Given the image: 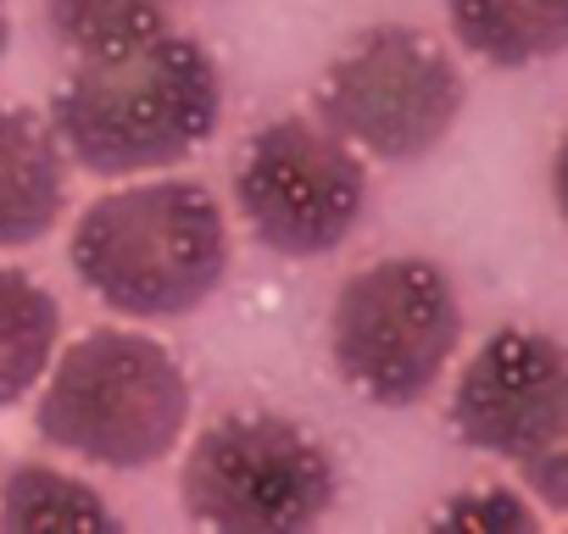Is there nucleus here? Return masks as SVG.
<instances>
[{"label": "nucleus", "mask_w": 568, "mask_h": 534, "mask_svg": "<svg viewBox=\"0 0 568 534\" xmlns=\"http://www.w3.org/2000/svg\"><path fill=\"white\" fill-rule=\"evenodd\" d=\"M7 45H12V18H7V0H0V57H7Z\"/></svg>", "instance_id": "obj_15"}, {"label": "nucleus", "mask_w": 568, "mask_h": 534, "mask_svg": "<svg viewBox=\"0 0 568 534\" xmlns=\"http://www.w3.org/2000/svg\"><path fill=\"white\" fill-rule=\"evenodd\" d=\"M435 523L440 528H463V534H529L540 517L513 484H479V490L452 495L435 512Z\"/></svg>", "instance_id": "obj_14"}, {"label": "nucleus", "mask_w": 568, "mask_h": 534, "mask_svg": "<svg viewBox=\"0 0 568 534\" xmlns=\"http://www.w3.org/2000/svg\"><path fill=\"white\" fill-rule=\"evenodd\" d=\"M45 18L73 62H112L173 29L168 0H45Z\"/></svg>", "instance_id": "obj_13"}, {"label": "nucleus", "mask_w": 568, "mask_h": 534, "mask_svg": "<svg viewBox=\"0 0 568 534\" xmlns=\"http://www.w3.org/2000/svg\"><path fill=\"white\" fill-rule=\"evenodd\" d=\"M68 212V151L57 129L0 101V250L45 239Z\"/></svg>", "instance_id": "obj_9"}, {"label": "nucleus", "mask_w": 568, "mask_h": 534, "mask_svg": "<svg viewBox=\"0 0 568 534\" xmlns=\"http://www.w3.org/2000/svg\"><path fill=\"white\" fill-rule=\"evenodd\" d=\"M463 346V301L440 261L385 256L335 290L329 362L368 407H418Z\"/></svg>", "instance_id": "obj_4"}, {"label": "nucleus", "mask_w": 568, "mask_h": 534, "mask_svg": "<svg viewBox=\"0 0 568 534\" xmlns=\"http://www.w3.org/2000/svg\"><path fill=\"white\" fill-rule=\"evenodd\" d=\"M0 528L7 534H112L118 512L101 501L95 484L51 462H23L0 484Z\"/></svg>", "instance_id": "obj_12"}, {"label": "nucleus", "mask_w": 568, "mask_h": 534, "mask_svg": "<svg viewBox=\"0 0 568 534\" xmlns=\"http://www.w3.org/2000/svg\"><path fill=\"white\" fill-rule=\"evenodd\" d=\"M57 346H62L57 296L23 267H0V412L34 396Z\"/></svg>", "instance_id": "obj_11"}, {"label": "nucleus", "mask_w": 568, "mask_h": 534, "mask_svg": "<svg viewBox=\"0 0 568 534\" xmlns=\"http://www.w3.org/2000/svg\"><path fill=\"white\" fill-rule=\"evenodd\" d=\"M34 390V429L57 451L118 473L156 468L190 423V373L134 329H90L57 346Z\"/></svg>", "instance_id": "obj_3"}, {"label": "nucleus", "mask_w": 568, "mask_h": 534, "mask_svg": "<svg viewBox=\"0 0 568 534\" xmlns=\"http://www.w3.org/2000/svg\"><path fill=\"white\" fill-rule=\"evenodd\" d=\"M245 228L278 256H329L368 206V162L318 117H273L234 167Z\"/></svg>", "instance_id": "obj_8"}, {"label": "nucleus", "mask_w": 568, "mask_h": 534, "mask_svg": "<svg viewBox=\"0 0 568 534\" xmlns=\"http://www.w3.org/2000/svg\"><path fill=\"white\" fill-rule=\"evenodd\" d=\"M229 217L195 178H145L95 195L73 234L68 261L84 290L129 324L190 318L229 274Z\"/></svg>", "instance_id": "obj_1"}, {"label": "nucleus", "mask_w": 568, "mask_h": 534, "mask_svg": "<svg viewBox=\"0 0 568 534\" xmlns=\"http://www.w3.org/2000/svg\"><path fill=\"white\" fill-rule=\"evenodd\" d=\"M223 123V73L212 51L179 29L112 57L79 62L51 101L68 162L101 178L162 173L195 156Z\"/></svg>", "instance_id": "obj_2"}, {"label": "nucleus", "mask_w": 568, "mask_h": 534, "mask_svg": "<svg viewBox=\"0 0 568 534\" xmlns=\"http://www.w3.org/2000/svg\"><path fill=\"white\" fill-rule=\"evenodd\" d=\"M463 101V68L435 34L413 23H379L357 34L352 51H341L313 90L318 123L379 162L429 156L457 129Z\"/></svg>", "instance_id": "obj_6"}, {"label": "nucleus", "mask_w": 568, "mask_h": 534, "mask_svg": "<svg viewBox=\"0 0 568 534\" xmlns=\"http://www.w3.org/2000/svg\"><path fill=\"white\" fill-rule=\"evenodd\" d=\"M335 456L278 412H229L195 434L179 468L190 523L223 534H296L335 506Z\"/></svg>", "instance_id": "obj_5"}, {"label": "nucleus", "mask_w": 568, "mask_h": 534, "mask_svg": "<svg viewBox=\"0 0 568 534\" xmlns=\"http://www.w3.org/2000/svg\"><path fill=\"white\" fill-rule=\"evenodd\" d=\"M446 18L490 68H535L568 45V0H446Z\"/></svg>", "instance_id": "obj_10"}, {"label": "nucleus", "mask_w": 568, "mask_h": 534, "mask_svg": "<svg viewBox=\"0 0 568 534\" xmlns=\"http://www.w3.org/2000/svg\"><path fill=\"white\" fill-rule=\"evenodd\" d=\"M463 445L518 468L551 512L568 506V357L540 329H496L452 384Z\"/></svg>", "instance_id": "obj_7"}]
</instances>
